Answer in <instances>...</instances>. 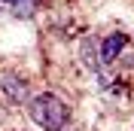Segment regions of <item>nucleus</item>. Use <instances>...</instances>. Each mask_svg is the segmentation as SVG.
I'll list each match as a JSON object with an SVG mask.
<instances>
[{"label": "nucleus", "instance_id": "f257e3e1", "mask_svg": "<svg viewBox=\"0 0 134 131\" xmlns=\"http://www.w3.org/2000/svg\"><path fill=\"white\" fill-rule=\"evenodd\" d=\"M27 116L31 122L43 131H67L70 128V107L55 91H37L27 101Z\"/></svg>", "mask_w": 134, "mask_h": 131}, {"label": "nucleus", "instance_id": "f03ea898", "mask_svg": "<svg viewBox=\"0 0 134 131\" xmlns=\"http://www.w3.org/2000/svg\"><path fill=\"white\" fill-rule=\"evenodd\" d=\"M125 46H128V34H125V31L107 34V37L100 40V67L107 70V67L119 64V58L125 55Z\"/></svg>", "mask_w": 134, "mask_h": 131}, {"label": "nucleus", "instance_id": "7ed1b4c3", "mask_svg": "<svg viewBox=\"0 0 134 131\" xmlns=\"http://www.w3.org/2000/svg\"><path fill=\"white\" fill-rule=\"evenodd\" d=\"M0 91L6 95L9 104H15V107L31 101V82L25 76H18V73H3L0 76Z\"/></svg>", "mask_w": 134, "mask_h": 131}, {"label": "nucleus", "instance_id": "20e7f679", "mask_svg": "<svg viewBox=\"0 0 134 131\" xmlns=\"http://www.w3.org/2000/svg\"><path fill=\"white\" fill-rule=\"evenodd\" d=\"M79 58H82V64L92 70V73H100L104 67H100V43L94 37H82L79 40Z\"/></svg>", "mask_w": 134, "mask_h": 131}, {"label": "nucleus", "instance_id": "39448f33", "mask_svg": "<svg viewBox=\"0 0 134 131\" xmlns=\"http://www.w3.org/2000/svg\"><path fill=\"white\" fill-rule=\"evenodd\" d=\"M6 122V107H0V125Z\"/></svg>", "mask_w": 134, "mask_h": 131}, {"label": "nucleus", "instance_id": "423d86ee", "mask_svg": "<svg viewBox=\"0 0 134 131\" xmlns=\"http://www.w3.org/2000/svg\"><path fill=\"white\" fill-rule=\"evenodd\" d=\"M67 131H79V128H67Z\"/></svg>", "mask_w": 134, "mask_h": 131}, {"label": "nucleus", "instance_id": "0eeeda50", "mask_svg": "<svg viewBox=\"0 0 134 131\" xmlns=\"http://www.w3.org/2000/svg\"><path fill=\"white\" fill-rule=\"evenodd\" d=\"M15 131H25V128H15Z\"/></svg>", "mask_w": 134, "mask_h": 131}]
</instances>
